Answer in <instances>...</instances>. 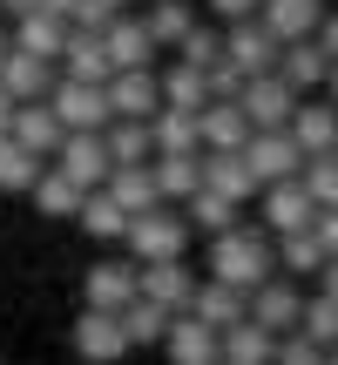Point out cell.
<instances>
[{
    "label": "cell",
    "mask_w": 338,
    "mask_h": 365,
    "mask_svg": "<svg viewBox=\"0 0 338 365\" xmlns=\"http://www.w3.org/2000/svg\"><path fill=\"white\" fill-rule=\"evenodd\" d=\"M41 14H54V21H75V0H41Z\"/></svg>",
    "instance_id": "cell-50"
},
{
    "label": "cell",
    "mask_w": 338,
    "mask_h": 365,
    "mask_svg": "<svg viewBox=\"0 0 338 365\" xmlns=\"http://www.w3.org/2000/svg\"><path fill=\"white\" fill-rule=\"evenodd\" d=\"M298 182L312 190V203H318V210H338V156H312Z\"/></svg>",
    "instance_id": "cell-40"
},
{
    "label": "cell",
    "mask_w": 338,
    "mask_h": 365,
    "mask_svg": "<svg viewBox=\"0 0 338 365\" xmlns=\"http://www.w3.org/2000/svg\"><path fill=\"white\" fill-rule=\"evenodd\" d=\"M54 170H61L75 190H108V176H116V156H108V143L102 135H68L61 143V156H54Z\"/></svg>",
    "instance_id": "cell-8"
},
{
    "label": "cell",
    "mask_w": 338,
    "mask_h": 365,
    "mask_svg": "<svg viewBox=\"0 0 338 365\" xmlns=\"http://www.w3.org/2000/svg\"><path fill=\"white\" fill-rule=\"evenodd\" d=\"M169 325H176V312H163V304H149V298H135L129 312H122V331H129V345H163V339H169Z\"/></svg>",
    "instance_id": "cell-39"
},
{
    "label": "cell",
    "mask_w": 338,
    "mask_h": 365,
    "mask_svg": "<svg viewBox=\"0 0 338 365\" xmlns=\"http://www.w3.org/2000/svg\"><path fill=\"white\" fill-rule=\"evenodd\" d=\"M203 190L210 196H230V203L244 210L250 196H257V176H250L244 149H237V156H210V149H203Z\"/></svg>",
    "instance_id": "cell-22"
},
{
    "label": "cell",
    "mask_w": 338,
    "mask_h": 365,
    "mask_svg": "<svg viewBox=\"0 0 338 365\" xmlns=\"http://www.w3.org/2000/svg\"><path fill=\"white\" fill-rule=\"evenodd\" d=\"M264 27H271L277 41H312L318 27H325V0H264V14H257Z\"/></svg>",
    "instance_id": "cell-17"
},
{
    "label": "cell",
    "mask_w": 338,
    "mask_h": 365,
    "mask_svg": "<svg viewBox=\"0 0 338 365\" xmlns=\"http://www.w3.org/2000/svg\"><path fill=\"white\" fill-rule=\"evenodd\" d=\"M291 143L304 149V163H312V156H338V108L332 102H298V115H291Z\"/></svg>",
    "instance_id": "cell-16"
},
{
    "label": "cell",
    "mask_w": 338,
    "mask_h": 365,
    "mask_svg": "<svg viewBox=\"0 0 338 365\" xmlns=\"http://www.w3.org/2000/svg\"><path fill=\"white\" fill-rule=\"evenodd\" d=\"M7 54H14V34H0V68H7Z\"/></svg>",
    "instance_id": "cell-53"
},
{
    "label": "cell",
    "mask_w": 338,
    "mask_h": 365,
    "mask_svg": "<svg viewBox=\"0 0 338 365\" xmlns=\"http://www.w3.org/2000/svg\"><path fill=\"white\" fill-rule=\"evenodd\" d=\"M298 339H312L318 352H338V298H325V291H312L304 298V325H298Z\"/></svg>",
    "instance_id": "cell-37"
},
{
    "label": "cell",
    "mask_w": 338,
    "mask_h": 365,
    "mask_svg": "<svg viewBox=\"0 0 338 365\" xmlns=\"http://www.w3.org/2000/svg\"><path fill=\"white\" fill-rule=\"evenodd\" d=\"M210 14H217L223 27H237V21H257V14H264V0H210Z\"/></svg>",
    "instance_id": "cell-45"
},
{
    "label": "cell",
    "mask_w": 338,
    "mask_h": 365,
    "mask_svg": "<svg viewBox=\"0 0 338 365\" xmlns=\"http://www.w3.org/2000/svg\"><path fill=\"white\" fill-rule=\"evenodd\" d=\"M257 223L271 237H298V230H318V203L304 182H271V190H257Z\"/></svg>",
    "instance_id": "cell-5"
},
{
    "label": "cell",
    "mask_w": 338,
    "mask_h": 365,
    "mask_svg": "<svg viewBox=\"0 0 338 365\" xmlns=\"http://www.w3.org/2000/svg\"><path fill=\"white\" fill-rule=\"evenodd\" d=\"M75 223H81L88 237H102V244H116V237H129V223H135V217H129V210H122L108 190H95L88 203H81V217H75Z\"/></svg>",
    "instance_id": "cell-33"
},
{
    "label": "cell",
    "mask_w": 338,
    "mask_h": 365,
    "mask_svg": "<svg viewBox=\"0 0 338 365\" xmlns=\"http://www.w3.org/2000/svg\"><path fill=\"white\" fill-rule=\"evenodd\" d=\"M176 54H183V68H203V75H210V68L223 61V27H196Z\"/></svg>",
    "instance_id": "cell-41"
},
{
    "label": "cell",
    "mask_w": 338,
    "mask_h": 365,
    "mask_svg": "<svg viewBox=\"0 0 338 365\" xmlns=\"http://www.w3.org/2000/svg\"><path fill=\"white\" fill-rule=\"evenodd\" d=\"M108 108H116V122H156L163 115V75H156V68L116 75V81H108Z\"/></svg>",
    "instance_id": "cell-12"
},
{
    "label": "cell",
    "mask_w": 338,
    "mask_h": 365,
    "mask_svg": "<svg viewBox=\"0 0 338 365\" xmlns=\"http://www.w3.org/2000/svg\"><path fill=\"white\" fill-rule=\"evenodd\" d=\"M41 176H48V170H41L34 149H21L14 135H0V190H7V196H34Z\"/></svg>",
    "instance_id": "cell-32"
},
{
    "label": "cell",
    "mask_w": 338,
    "mask_h": 365,
    "mask_svg": "<svg viewBox=\"0 0 338 365\" xmlns=\"http://www.w3.org/2000/svg\"><path fill=\"white\" fill-rule=\"evenodd\" d=\"M149 135H156V156H196V149H203V115L163 108V115L149 122Z\"/></svg>",
    "instance_id": "cell-26"
},
{
    "label": "cell",
    "mask_w": 338,
    "mask_h": 365,
    "mask_svg": "<svg viewBox=\"0 0 338 365\" xmlns=\"http://www.w3.org/2000/svg\"><path fill=\"white\" fill-rule=\"evenodd\" d=\"M244 68H237V61H217V68H210V102H237V95H244Z\"/></svg>",
    "instance_id": "cell-42"
},
{
    "label": "cell",
    "mask_w": 338,
    "mask_h": 365,
    "mask_svg": "<svg viewBox=\"0 0 338 365\" xmlns=\"http://www.w3.org/2000/svg\"><path fill=\"white\" fill-rule=\"evenodd\" d=\"M75 27L81 34H108V27H116V7H108V0H75Z\"/></svg>",
    "instance_id": "cell-43"
},
{
    "label": "cell",
    "mask_w": 338,
    "mask_h": 365,
    "mask_svg": "<svg viewBox=\"0 0 338 365\" xmlns=\"http://www.w3.org/2000/svg\"><path fill=\"white\" fill-rule=\"evenodd\" d=\"M190 318H203L210 331H230V325H244V318H250V298H244L237 284H217V277H203V284H196Z\"/></svg>",
    "instance_id": "cell-19"
},
{
    "label": "cell",
    "mask_w": 338,
    "mask_h": 365,
    "mask_svg": "<svg viewBox=\"0 0 338 365\" xmlns=\"http://www.w3.org/2000/svg\"><path fill=\"white\" fill-rule=\"evenodd\" d=\"M163 345H169V365H223V331H210L203 318H190V312L169 325Z\"/></svg>",
    "instance_id": "cell-15"
},
{
    "label": "cell",
    "mask_w": 338,
    "mask_h": 365,
    "mask_svg": "<svg viewBox=\"0 0 338 365\" xmlns=\"http://www.w3.org/2000/svg\"><path fill=\"white\" fill-rule=\"evenodd\" d=\"M223 365H277V339L257 318H244V325L223 331Z\"/></svg>",
    "instance_id": "cell-28"
},
{
    "label": "cell",
    "mask_w": 338,
    "mask_h": 365,
    "mask_svg": "<svg viewBox=\"0 0 338 365\" xmlns=\"http://www.w3.org/2000/svg\"><path fill=\"white\" fill-rule=\"evenodd\" d=\"M135 298H143V264H95V271H88V312H129V304Z\"/></svg>",
    "instance_id": "cell-11"
},
{
    "label": "cell",
    "mask_w": 338,
    "mask_h": 365,
    "mask_svg": "<svg viewBox=\"0 0 338 365\" xmlns=\"http://www.w3.org/2000/svg\"><path fill=\"white\" fill-rule=\"evenodd\" d=\"M325 244H318V230H298V237H277V271L285 277H318L325 271Z\"/></svg>",
    "instance_id": "cell-34"
},
{
    "label": "cell",
    "mask_w": 338,
    "mask_h": 365,
    "mask_svg": "<svg viewBox=\"0 0 338 365\" xmlns=\"http://www.w3.org/2000/svg\"><path fill=\"white\" fill-rule=\"evenodd\" d=\"M163 108H183V115H203V108H210V75H203V68H169V75H163Z\"/></svg>",
    "instance_id": "cell-31"
},
{
    "label": "cell",
    "mask_w": 338,
    "mask_h": 365,
    "mask_svg": "<svg viewBox=\"0 0 338 365\" xmlns=\"http://www.w3.org/2000/svg\"><path fill=\"white\" fill-rule=\"evenodd\" d=\"M0 7H7V14H14V21H21V14H34V7H41V0H0Z\"/></svg>",
    "instance_id": "cell-51"
},
{
    "label": "cell",
    "mask_w": 338,
    "mask_h": 365,
    "mask_svg": "<svg viewBox=\"0 0 338 365\" xmlns=\"http://www.w3.org/2000/svg\"><path fill=\"white\" fill-rule=\"evenodd\" d=\"M244 163H250V176H257V190L304 176V149L291 143V129H257V135L244 143Z\"/></svg>",
    "instance_id": "cell-4"
},
{
    "label": "cell",
    "mask_w": 338,
    "mask_h": 365,
    "mask_svg": "<svg viewBox=\"0 0 338 365\" xmlns=\"http://www.w3.org/2000/svg\"><path fill=\"white\" fill-rule=\"evenodd\" d=\"M108 7H116V14H122V7H129V0H108Z\"/></svg>",
    "instance_id": "cell-54"
},
{
    "label": "cell",
    "mask_w": 338,
    "mask_h": 365,
    "mask_svg": "<svg viewBox=\"0 0 338 365\" xmlns=\"http://www.w3.org/2000/svg\"><path fill=\"white\" fill-rule=\"evenodd\" d=\"M325 365H338V352H332V359H325Z\"/></svg>",
    "instance_id": "cell-55"
},
{
    "label": "cell",
    "mask_w": 338,
    "mask_h": 365,
    "mask_svg": "<svg viewBox=\"0 0 338 365\" xmlns=\"http://www.w3.org/2000/svg\"><path fill=\"white\" fill-rule=\"evenodd\" d=\"M250 135H257V129H250V115L237 102H210L203 108V149H210V156H237Z\"/></svg>",
    "instance_id": "cell-21"
},
{
    "label": "cell",
    "mask_w": 338,
    "mask_h": 365,
    "mask_svg": "<svg viewBox=\"0 0 338 365\" xmlns=\"http://www.w3.org/2000/svg\"><path fill=\"white\" fill-rule=\"evenodd\" d=\"M277 75H285L298 95H318V88L332 81V61H325V48H318V41H291L285 61H277Z\"/></svg>",
    "instance_id": "cell-25"
},
{
    "label": "cell",
    "mask_w": 338,
    "mask_h": 365,
    "mask_svg": "<svg viewBox=\"0 0 338 365\" xmlns=\"http://www.w3.org/2000/svg\"><path fill=\"white\" fill-rule=\"evenodd\" d=\"M183 217H190V230H203V237H223V230H237V203L230 196H210V190H196L190 203H183Z\"/></svg>",
    "instance_id": "cell-35"
},
{
    "label": "cell",
    "mask_w": 338,
    "mask_h": 365,
    "mask_svg": "<svg viewBox=\"0 0 338 365\" xmlns=\"http://www.w3.org/2000/svg\"><path fill=\"white\" fill-rule=\"evenodd\" d=\"M108 61H116V75H143V68H156V41H149V21H135V14H116V27H108Z\"/></svg>",
    "instance_id": "cell-13"
},
{
    "label": "cell",
    "mask_w": 338,
    "mask_h": 365,
    "mask_svg": "<svg viewBox=\"0 0 338 365\" xmlns=\"http://www.w3.org/2000/svg\"><path fill=\"white\" fill-rule=\"evenodd\" d=\"M318 244H325V257H338V210H318Z\"/></svg>",
    "instance_id": "cell-46"
},
{
    "label": "cell",
    "mask_w": 338,
    "mask_h": 365,
    "mask_svg": "<svg viewBox=\"0 0 338 365\" xmlns=\"http://www.w3.org/2000/svg\"><path fill=\"white\" fill-rule=\"evenodd\" d=\"M68 81H95V88H108L116 81V61H108V41L102 34H81V27H68Z\"/></svg>",
    "instance_id": "cell-20"
},
{
    "label": "cell",
    "mask_w": 338,
    "mask_h": 365,
    "mask_svg": "<svg viewBox=\"0 0 338 365\" xmlns=\"http://www.w3.org/2000/svg\"><path fill=\"white\" fill-rule=\"evenodd\" d=\"M210 277L217 284H237L244 298H257L277 277V237L264 223H237V230L210 237Z\"/></svg>",
    "instance_id": "cell-1"
},
{
    "label": "cell",
    "mask_w": 338,
    "mask_h": 365,
    "mask_svg": "<svg viewBox=\"0 0 338 365\" xmlns=\"http://www.w3.org/2000/svg\"><path fill=\"white\" fill-rule=\"evenodd\" d=\"M156 190H163V203H190L203 190V149L196 156H156Z\"/></svg>",
    "instance_id": "cell-30"
},
{
    "label": "cell",
    "mask_w": 338,
    "mask_h": 365,
    "mask_svg": "<svg viewBox=\"0 0 338 365\" xmlns=\"http://www.w3.org/2000/svg\"><path fill=\"white\" fill-rule=\"evenodd\" d=\"M318 291H325V298H338V257L325 264V271H318Z\"/></svg>",
    "instance_id": "cell-49"
},
{
    "label": "cell",
    "mask_w": 338,
    "mask_h": 365,
    "mask_svg": "<svg viewBox=\"0 0 338 365\" xmlns=\"http://www.w3.org/2000/svg\"><path fill=\"white\" fill-rule=\"evenodd\" d=\"M298 102H304V95L291 88L285 75H250V81H244V95H237V108L250 115V129H291Z\"/></svg>",
    "instance_id": "cell-6"
},
{
    "label": "cell",
    "mask_w": 338,
    "mask_h": 365,
    "mask_svg": "<svg viewBox=\"0 0 338 365\" xmlns=\"http://www.w3.org/2000/svg\"><path fill=\"white\" fill-rule=\"evenodd\" d=\"M122 244H129L135 264H176L183 250H190V217L163 203V210H149V217H135Z\"/></svg>",
    "instance_id": "cell-2"
},
{
    "label": "cell",
    "mask_w": 338,
    "mask_h": 365,
    "mask_svg": "<svg viewBox=\"0 0 338 365\" xmlns=\"http://www.w3.org/2000/svg\"><path fill=\"white\" fill-rule=\"evenodd\" d=\"M129 352H135V345H129V331H122L116 312H81V318H75V359L116 365V359H129Z\"/></svg>",
    "instance_id": "cell-10"
},
{
    "label": "cell",
    "mask_w": 338,
    "mask_h": 365,
    "mask_svg": "<svg viewBox=\"0 0 338 365\" xmlns=\"http://www.w3.org/2000/svg\"><path fill=\"white\" fill-rule=\"evenodd\" d=\"M48 108L61 115L68 135H108V122H116V108H108V88H95V81H68L48 95Z\"/></svg>",
    "instance_id": "cell-3"
},
{
    "label": "cell",
    "mask_w": 338,
    "mask_h": 365,
    "mask_svg": "<svg viewBox=\"0 0 338 365\" xmlns=\"http://www.w3.org/2000/svg\"><path fill=\"white\" fill-rule=\"evenodd\" d=\"M14 143H21V149H34V156H61L68 129H61V115H54L48 102H27L21 115H14Z\"/></svg>",
    "instance_id": "cell-23"
},
{
    "label": "cell",
    "mask_w": 338,
    "mask_h": 365,
    "mask_svg": "<svg viewBox=\"0 0 338 365\" xmlns=\"http://www.w3.org/2000/svg\"><path fill=\"white\" fill-rule=\"evenodd\" d=\"M277 365H325V352H318L312 339H298V331H291V339H277Z\"/></svg>",
    "instance_id": "cell-44"
},
{
    "label": "cell",
    "mask_w": 338,
    "mask_h": 365,
    "mask_svg": "<svg viewBox=\"0 0 338 365\" xmlns=\"http://www.w3.org/2000/svg\"><path fill=\"white\" fill-rule=\"evenodd\" d=\"M143 298L149 304H163V312H190V304H196V271H190V264H143Z\"/></svg>",
    "instance_id": "cell-14"
},
{
    "label": "cell",
    "mask_w": 338,
    "mask_h": 365,
    "mask_svg": "<svg viewBox=\"0 0 338 365\" xmlns=\"http://www.w3.org/2000/svg\"><path fill=\"white\" fill-rule=\"evenodd\" d=\"M108 196H116L129 217H149V210H163V190H156V163H143V170H116L108 176Z\"/></svg>",
    "instance_id": "cell-27"
},
{
    "label": "cell",
    "mask_w": 338,
    "mask_h": 365,
    "mask_svg": "<svg viewBox=\"0 0 338 365\" xmlns=\"http://www.w3.org/2000/svg\"><path fill=\"white\" fill-rule=\"evenodd\" d=\"M14 48L34 54V61H54V54H68V21H54V14H21L14 21Z\"/></svg>",
    "instance_id": "cell-24"
},
{
    "label": "cell",
    "mask_w": 338,
    "mask_h": 365,
    "mask_svg": "<svg viewBox=\"0 0 338 365\" xmlns=\"http://www.w3.org/2000/svg\"><path fill=\"white\" fill-rule=\"evenodd\" d=\"M312 41H318V48H325V61L338 68V14H325V27H318Z\"/></svg>",
    "instance_id": "cell-47"
},
{
    "label": "cell",
    "mask_w": 338,
    "mask_h": 365,
    "mask_svg": "<svg viewBox=\"0 0 338 365\" xmlns=\"http://www.w3.org/2000/svg\"><path fill=\"white\" fill-rule=\"evenodd\" d=\"M190 34H196L190 0H156V7H149V41H156V48H183Z\"/></svg>",
    "instance_id": "cell-36"
},
{
    "label": "cell",
    "mask_w": 338,
    "mask_h": 365,
    "mask_svg": "<svg viewBox=\"0 0 338 365\" xmlns=\"http://www.w3.org/2000/svg\"><path fill=\"white\" fill-rule=\"evenodd\" d=\"M250 318H257L271 339H291V331L304 325V291H298V277H285V271H277L271 284L250 298Z\"/></svg>",
    "instance_id": "cell-9"
},
{
    "label": "cell",
    "mask_w": 338,
    "mask_h": 365,
    "mask_svg": "<svg viewBox=\"0 0 338 365\" xmlns=\"http://www.w3.org/2000/svg\"><path fill=\"white\" fill-rule=\"evenodd\" d=\"M81 203H88V190H75L61 170H48L34 182V210H41V217H81Z\"/></svg>",
    "instance_id": "cell-38"
},
{
    "label": "cell",
    "mask_w": 338,
    "mask_h": 365,
    "mask_svg": "<svg viewBox=\"0 0 338 365\" xmlns=\"http://www.w3.org/2000/svg\"><path fill=\"white\" fill-rule=\"evenodd\" d=\"M0 88H7L14 102L27 108V102H48L61 81H54V61H34V54H21V48H14V54H7V68H0Z\"/></svg>",
    "instance_id": "cell-18"
},
{
    "label": "cell",
    "mask_w": 338,
    "mask_h": 365,
    "mask_svg": "<svg viewBox=\"0 0 338 365\" xmlns=\"http://www.w3.org/2000/svg\"><path fill=\"white\" fill-rule=\"evenodd\" d=\"M14 115H21V102H14V95L0 88V135H14Z\"/></svg>",
    "instance_id": "cell-48"
},
{
    "label": "cell",
    "mask_w": 338,
    "mask_h": 365,
    "mask_svg": "<svg viewBox=\"0 0 338 365\" xmlns=\"http://www.w3.org/2000/svg\"><path fill=\"white\" fill-rule=\"evenodd\" d=\"M108 156H116V170H143V163H156V135H149V122H108Z\"/></svg>",
    "instance_id": "cell-29"
},
{
    "label": "cell",
    "mask_w": 338,
    "mask_h": 365,
    "mask_svg": "<svg viewBox=\"0 0 338 365\" xmlns=\"http://www.w3.org/2000/svg\"><path fill=\"white\" fill-rule=\"evenodd\" d=\"M223 61H237L244 75H277L285 41H277L264 21H237V27H223Z\"/></svg>",
    "instance_id": "cell-7"
},
{
    "label": "cell",
    "mask_w": 338,
    "mask_h": 365,
    "mask_svg": "<svg viewBox=\"0 0 338 365\" xmlns=\"http://www.w3.org/2000/svg\"><path fill=\"white\" fill-rule=\"evenodd\" d=\"M325 102H332V108H338V68H332V81H325Z\"/></svg>",
    "instance_id": "cell-52"
}]
</instances>
